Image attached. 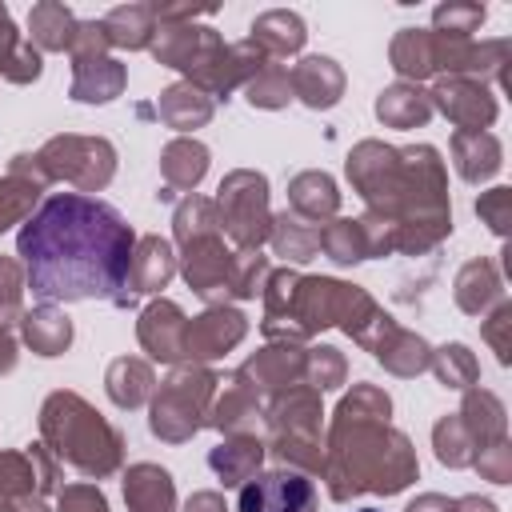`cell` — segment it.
I'll return each instance as SVG.
<instances>
[{"instance_id":"1","label":"cell","mask_w":512,"mask_h":512,"mask_svg":"<svg viewBox=\"0 0 512 512\" xmlns=\"http://www.w3.org/2000/svg\"><path fill=\"white\" fill-rule=\"evenodd\" d=\"M136 232L104 200L52 192L16 236L28 292L44 304L120 300Z\"/></svg>"},{"instance_id":"2","label":"cell","mask_w":512,"mask_h":512,"mask_svg":"<svg viewBox=\"0 0 512 512\" xmlns=\"http://www.w3.org/2000/svg\"><path fill=\"white\" fill-rule=\"evenodd\" d=\"M316 508H320L316 484L292 468L260 472L236 496V512H316Z\"/></svg>"},{"instance_id":"3","label":"cell","mask_w":512,"mask_h":512,"mask_svg":"<svg viewBox=\"0 0 512 512\" xmlns=\"http://www.w3.org/2000/svg\"><path fill=\"white\" fill-rule=\"evenodd\" d=\"M360 512H380V508H360Z\"/></svg>"}]
</instances>
